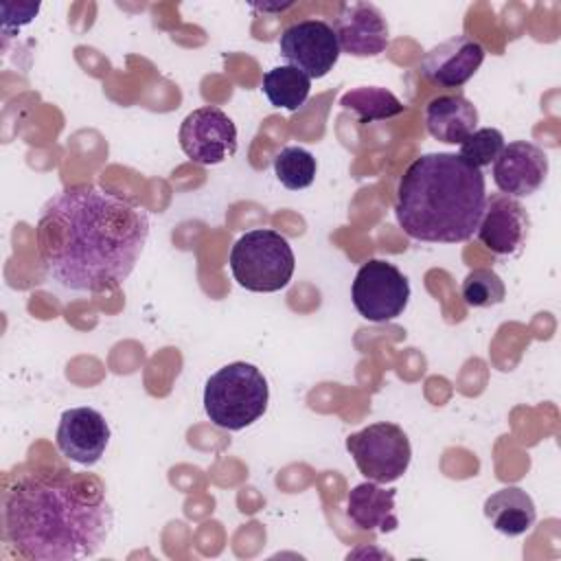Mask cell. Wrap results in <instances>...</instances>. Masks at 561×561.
I'll list each match as a JSON object with an SVG mask.
<instances>
[{
    "label": "cell",
    "instance_id": "obj_1",
    "mask_svg": "<svg viewBox=\"0 0 561 561\" xmlns=\"http://www.w3.org/2000/svg\"><path fill=\"white\" fill-rule=\"evenodd\" d=\"M147 237V210L94 184L55 193L35 226L37 252L48 276L81 294L121 287L134 272Z\"/></svg>",
    "mask_w": 561,
    "mask_h": 561
},
{
    "label": "cell",
    "instance_id": "obj_2",
    "mask_svg": "<svg viewBox=\"0 0 561 561\" xmlns=\"http://www.w3.org/2000/svg\"><path fill=\"white\" fill-rule=\"evenodd\" d=\"M114 513L99 478L39 471L18 478L2 500V537L33 561L92 557L110 537Z\"/></svg>",
    "mask_w": 561,
    "mask_h": 561
},
{
    "label": "cell",
    "instance_id": "obj_3",
    "mask_svg": "<svg viewBox=\"0 0 561 561\" xmlns=\"http://www.w3.org/2000/svg\"><path fill=\"white\" fill-rule=\"evenodd\" d=\"M486 204L480 169L456 153H423L403 171L394 215L403 232L425 243H460L473 237Z\"/></svg>",
    "mask_w": 561,
    "mask_h": 561
},
{
    "label": "cell",
    "instance_id": "obj_4",
    "mask_svg": "<svg viewBox=\"0 0 561 561\" xmlns=\"http://www.w3.org/2000/svg\"><path fill=\"white\" fill-rule=\"evenodd\" d=\"M270 401L263 373L248 362H232L213 373L204 386V410L208 419L230 432H239L259 421Z\"/></svg>",
    "mask_w": 561,
    "mask_h": 561
},
{
    "label": "cell",
    "instance_id": "obj_5",
    "mask_svg": "<svg viewBox=\"0 0 561 561\" xmlns=\"http://www.w3.org/2000/svg\"><path fill=\"white\" fill-rule=\"evenodd\" d=\"M228 263L234 280L243 289L272 294L289 285L296 256L289 241L280 232L254 228L234 241Z\"/></svg>",
    "mask_w": 561,
    "mask_h": 561
},
{
    "label": "cell",
    "instance_id": "obj_6",
    "mask_svg": "<svg viewBox=\"0 0 561 561\" xmlns=\"http://www.w3.org/2000/svg\"><path fill=\"white\" fill-rule=\"evenodd\" d=\"M346 449L359 473L373 482L388 484L399 480L412 458L408 434L397 423H370L346 436Z\"/></svg>",
    "mask_w": 561,
    "mask_h": 561
},
{
    "label": "cell",
    "instance_id": "obj_7",
    "mask_svg": "<svg viewBox=\"0 0 561 561\" xmlns=\"http://www.w3.org/2000/svg\"><path fill=\"white\" fill-rule=\"evenodd\" d=\"M351 298L357 313L368 322H390L405 311L410 283L394 263L370 259L357 270Z\"/></svg>",
    "mask_w": 561,
    "mask_h": 561
},
{
    "label": "cell",
    "instance_id": "obj_8",
    "mask_svg": "<svg viewBox=\"0 0 561 561\" xmlns=\"http://www.w3.org/2000/svg\"><path fill=\"white\" fill-rule=\"evenodd\" d=\"M278 48L287 66L298 68L309 79L327 77L342 53L333 26L324 20H298L289 24L278 37Z\"/></svg>",
    "mask_w": 561,
    "mask_h": 561
},
{
    "label": "cell",
    "instance_id": "obj_9",
    "mask_svg": "<svg viewBox=\"0 0 561 561\" xmlns=\"http://www.w3.org/2000/svg\"><path fill=\"white\" fill-rule=\"evenodd\" d=\"M178 140L195 164H219L237 151V127L232 118L215 105L193 110L180 125Z\"/></svg>",
    "mask_w": 561,
    "mask_h": 561
},
{
    "label": "cell",
    "instance_id": "obj_10",
    "mask_svg": "<svg viewBox=\"0 0 561 561\" xmlns=\"http://www.w3.org/2000/svg\"><path fill=\"white\" fill-rule=\"evenodd\" d=\"M530 217L517 197L504 193L486 195L484 213L478 224V239L497 256H517L528 239Z\"/></svg>",
    "mask_w": 561,
    "mask_h": 561
},
{
    "label": "cell",
    "instance_id": "obj_11",
    "mask_svg": "<svg viewBox=\"0 0 561 561\" xmlns=\"http://www.w3.org/2000/svg\"><path fill=\"white\" fill-rule=\"evenodd\" d=\"M482 61L484 46L469 35H456L430 48L421 57L416 70L434 85L460 88L478 72Z\"/></svg>",
    "mask_w": 561,
    "mask_h": 561
},
{
    "label": "cell",
    "instance_id": "obj_12",
    "mask_svg": "<svg viewBox=\"0 0 561 561\" xmlns=\"http://www.w3.org/2000/svg\"><path fill=\"white\" fill-rule=\"evenodd\" d=\"M55 443L72 462L92 467L105 454L110 443V425L94 408H70L59 419Z\"/></svg>",
    "mask_w": 561,
    "mask_h": 561
},
{
    "label": "cell",
    "instance_id": "obj_13",
    "mask_svg": "<svg viewBox=\"0 0 561 561\" xmlns=\"http://www.w3.org/2000/svg\"><path fill=\"white\" fill-rule=\"evenodd\" d=\"M548 178V156L528 140L504 145L493 162V182L508 197H526L543 186Z\"/></svg>",
    "mask_w": 561,
    "mask_h": 561
},
{
    "label": "cell",
    "instance_id": "obj_14",
    "mask_svg": "<svg viewBox=\"0 0 561 561\" xmlns=\"http://www.w3.org/2000/svg\"><path fill=\"white\" fill-rule=\"evenodd\" d=\"M340 50L353 57H375L386 50L390 31L383 13L370 2L342 4L333 20Z\"/></svg>",
    "mask_w": 561,
    "mask_h": 561
},
{
    "label": "cell",
    "instance_id": "obj_15",
    "mask_svg": "<svg viewBox=\"0 0 561 561\" xmlns=\"http://www.w3.org/2000/svg\"><path fill=\"white\" fill-rule=\"evenodd\" d=\"M425 127L432 138L460 145L478 127V110L462 94H438L425 105Z\"/></svg>",
    "mask_w": 561,
    "mask_h": 561
},
{
    "label": "cell",
    "instance_id": "obj_16",
    "mask_svg": "<svg viewBox=\"0 0 561 561\" xmlns=\"http://www.w3.org/2000/svg\"><path fill=\"white\" fill-rule=\"evenodd\" d=\"M394 489H383L379 482H362L346 495V515L362 530L392 533L399 526L394 513Z\"/></svg>",
    "mask_w": 561,
    "mask_h": 561
},
{
    "label": "cell",
    "instance_id": "obj_17",
    "mask_svg": "<svg viewBox=\"0 0 561 561\" xmlns=\"http://www.w3.org/2000/svg\"><path fill=\"white\" fill-rule=\"evenodd\" d=\"M484 517L497 533L519 537L535 526L537 508L524 489L504 486L484 500Z\"/></svg>",
    "mask_w": 561,
    "mask_h": 561
},
{
    "label": "cell",
    "instance_id": "obj_18",
    "mask_svg": "<svg viewBox=\"0 0 561 561\" xmlns=\"http://www.w3.org/2000/svg\"><path fill=\"white\" fill-rule=\"evenodd\" d=\"M263 94L274 107L296 112L309 96L311 79L294 66H276L263 75Z\"/></svg>",
    "mask_w": 561,
    "mask_h": 561
},
{
    "label": "cell",
    "instance_id": "obj_19",
    "mask_svg": "<svg viewBox=\"0 0 561 561\" xmlns=\"http://www.w3.org/2000/svg\"><path fill=\"white\" fill-rule=\"evenodd\" d=\"M340 105L348 112H353L359 123H373V121H386L405 110V105L386 88L379 85H359L342 94Z\"/></svg>",
    "mask_w": 561,
    "mask_h": 561
},
{
    "label": "cell",
    "instance_id": "obj_20",
    "mask_svg": "<svg viewBox=\"0 0 561 561\" xmlns=\"http://www.w3.org/2000/svg\"><path fill=\"white\" fill-rule=\"evenodd\" d=\"M318 162L311 151L302 147H283L274 156V173L278 182L289 191H300L313 184Z\"/></svg>",
    "mask_w": 561,
    "mask_h": 561
},
{
    "label": "cell",
    "instance_id": "obj_21",
    "mask_svg": "<svg viewBox=\"0 0 561 561\" xmlns=\"http://www.w3.org/2000/svg\"><path fill=\"white\" fill-rule=\"evenodd\" d=\"M462 300L473 309L495 307L504 300L506 287L504 280L489 267L471 270L462 280Z\"/></svg>",
    "mask_w": 561,
    "mask_h": 561
},
{
    "label": "cell",
    "instance_id": "obj_22",
    "mask_svg": "<svg viewBox=\"0 0 561 561\" xmlns=\"http://www.w3.org/2000/svg\"><path fill=\"white\" fill-rule=\"evenodd\" d=\"M504 149V136L495 127H480L460 142V158L476 169L491 167Z\"/></svg>",
    "mask_w": 561,
    "mask_h": 561
},
{
    "label": "cell",
    "instance_id": "obj_23",
    "mask_svg": "<svg viewBox=\"0 0 561 561\" xmlns=\"http://www.w3.org/2000/svg\"><path fill=\"white\" fill-rule=\"evenodd\" d=\"M252 7L263 13H283L294 7V0H289V2H254Z\"/></svg>",
    "mask_w": 561,
    "mask_h": 561
}]
</instances>
